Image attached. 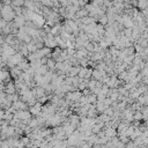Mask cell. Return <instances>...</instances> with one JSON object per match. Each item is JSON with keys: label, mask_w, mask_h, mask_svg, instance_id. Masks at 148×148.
<instances>
[{"label": "cell", "mask_w": 148, "mask_h": 148, "mask_svg": "<svg viewBox=\"0 0 148 148\" xmlns=\"http://www.w3.org/2000/svg\"><path fill=\"white\" fill-rule=\"evenodd\" d=\"M104 132H105V135H107L108 138H110V139H112V138H115V136H117V135H118L117 130H116V128H113L112 126H105Z\"/></svg>", "instance_id": "6da1fadb"}, {"label": "cell", "mask_w": 148, "mask_h": 148, "mask_svg": "<svg viewBox=\"0 0 148 148\" xmlns=\"http://www.w3.org/2000/svg\"><path fill=\"white\" fill-rule=\"evenodd\" d=\"M80 71H81V67H80V66H72V68H71L69 72H68V77H71V78L78 77L79 73H80Z\"/></svg>", "instance_id": "7a4b0ae2"}, {"label": "cell", "mask_w": 148, "mask_h": 148, "mask_svg": "<svg viewBox=\"0 0 148 148\" xmlns=\"http://www.w3.org/2000/svg\"><path fill=\"white\" fill-rule=\"evenodd\" d=\"M95 107H96V110L98 111V113H104V111L107 109V105L104 104L103 101H97V103L95 104Z\"/></svg>", "instance_id": "3957f363"}, {"label": "cell", "mask_w": 148, "mask_h": 148, "mask_svg": "<svg viewBox=\"0 0 148 148\" xmlns=\"http://www.w3.org/2000/svg\"><path fill=\"white\" fill-rule=\"evenodd\" d=\"M86 16H89V13L87 12L86 8H80V10L78 11V13L75 14V18H77V19H84V18H86Z\"/></svg>", "instance_id": "277c9868"}, {"label": "cell", "mask_w": 148, "mask_h": 148, "mask_svg": "<svg viewBox=\"0 0 148 148\" xmlns=\"http://www.w3.org/2000/svg\"><path fill=\"white\" fill-rule=\"evenodd\" d=\"M98 23L100 24H102V26H108L109 24V18H108V15L105 14V15H103V16H101L100 19H98Z\"/></svg>", "instance_id": "5b68a950"}, {"label": "cell", "mask_w": 148, "mask_h": 148, "mask_svg": "<svg viewBox=\"0 0 148 148\" xmlns=\"http://www.w3.org/2000/svg\"><path fill=\"white\" fill-rule=\"evenodd\" d=\"M140 120H143L142 112L141 111H135L134 112V122H140Z\"/></svg>", "instance_id": "8992f818"}, {"label": "cell", "mask_w": 148, "mask_h": 148, "mask_svg": "<svg viewBox=\"0 0 148 148\" xmlns=\"http://www.w3.org/2000/svg\"><path fill=\"white\" fill-rule=\"evenodd\" d=\"M12 1H13V5H12V6L23 7V6H24V3H26V0H12Z\"/></svg>", "instance_id": "52a82bcc"}, {"label": "cell", "mask_w": 148, "mask_h": 148, "mask_svg": "<svg viewBox=\"0 0 148 148\" xmlns=\"http://www.w3.org/2000/svg\"><path fill=\"white\" fill-rule=\"evenodd\" d=\"M104 113L108 115V116H110V117H113V115H115V109H113L112 107H109V108L105 109Z\"/></svg>", "instance_id": "ba28073f"}, {"label": "cell", "mask_w": 148, "mask_h": 148, "mask_svg": "<svg viewBox=\"0 0 148 148\" xmlns=\"http://www.w3.org/2000/svg\"><path fill=\"white\" fill-rule=\"evenodd\" d=\"M134 50L136 51V53H140V54H141V52L143 51V48H142L139 43H135V44H134Z\"/></svg>", "instance_id": "9c48e42d"}, {"label": "cell", "mask_w": 148, "mask_h": 148, "mask_svg": "<svg viewBox=\"0 0 148 148\" xmlns=\"http://www.w3.org/2000/svg\"><path fill=\"white\" fill-rule=\"evenodd\" d=\"M126 148H139V147H138V146L134 143V141H132V140H131V141H130V142L126 145Z\"/></svg>", "instance_id": "30bf717a"}]
</instances>
